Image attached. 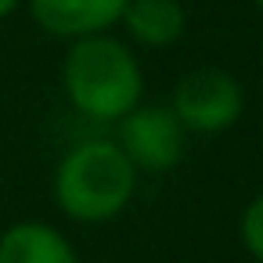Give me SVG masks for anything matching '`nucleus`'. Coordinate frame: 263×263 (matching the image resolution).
Segmentation results:
<instances>
[{
    "mask_svg": "<svg viewBox=\"0 0 263 263\" xmlns=\"http://www.w3.org/2000/svg\"><path fill=\"white\" fill-rule=\"evenodd\" d=\"M116 144L137 173H166L184 155V126L170 105H134L116 119Z\"/></svg>",
    "mask_w": 263,
    "mask_h": 263,
    "instance_id": "obj_4",
    "label": "nucleus"
},
{
    "mask_svg": "<svg viewBox=\"0 0 263 263\" xmlns=\"http://www.w3.org/2000/svg\"><path fill=\"white\" fill-rule=\"evenodd\" d=\"M170 108L180 119L184 134H223L241 119L245 90L231 72L202 65L177 80Z\"/></svg>",
    "mask_w": 263,
    "mask_h": 263,
    "instance_id": "obj_3",
    "label": "nucleus"
},
{
    "mask_svg": "<svg viewBox=\"0 0 263 263\" xmlns=\"http://www.w3.org/2000/svg\"><path fill=\"white\" fill-rule=\"evenodd\" d=\"M0 263H80V256L58 227L22 220L0 234Z\"/></svg>",
    "mask_w": 263,
    "mask_h": 263,
    "instance_id": "obj_6",
    "label": "nucleus"
},
{
    "mask_svg": "<svg viewBox=\"0 0 263 263\" xmlns=\"http://www.w3.org/2000/svg\"><path fill=\"white\" fill-rule=\"evenodd\" d=\"M18 4H22V0H0V18H8V15H11Z\"/></svg>",
    "mask_w": 263,
    "mask_h": 263,
    "instance_id": "obj_9",
    "label": "nucleus"
},
{
    "mask_svg": "<svg viewBox=\"0 0 263 263\" xmlns=\"http://www.w3.org/2000/svg\"><path fill=\"white\" fill-rule=\"evenodd\" d=\"M62 87L80 116L94 123H116L134 105H141L144 76L123 40L94 33L72 40L62 65Z\"/></svg>",
    "mask_w": 263,
    "mask_h": 263,
    "instance_id": "obj_1",
    "label": "nucleus"
},
{
    "mask_svg": "<svg viewBox=\"0 0 263 263\" xmlns=\"http://www.w3.org/2000/svg\"><path fill=\"white\" fill-rule=\"evenodd\" d=\"M134 44L144 47H170L184 33V4L180 0H126L123 18Z\"/></svg>",
    "mask_w": 263,
    "mask_h": 263,
    "instance_id": "obj_7",
    "label": "nucleus"
},
{
    "mask_svg": "<svg viewBox=\"0 0 263 263\" xmlns=\"http://www.w3.org/2000/svg\"><path fill=\"white\" fill-rule=\"evenodd\" d=\"M256 8H259V11H263V0H256Z\"/></svg>",
    "mask_w": 263,
    "mask_h": 263,
    "instance_id": "obj_10",
    "label": "nucleus"
},
{
    "mask_svg": "<svg viewBox=\"0 0 263 263\" xmlns=\"http://www.w3.org/2000/svg\"><path fill=\"white\" fill-rule=\"evenodd\" d=\"M238 234H241V245L245 252L263 263V195H256L245 209H241V220H238Z\"/></svg>",
    "mask_w": 263,
    "mask_h": 263,
    "instance_id": "obj_8",
    "label": "nucleus"
},
{
    "mask_svg": "<svg viewBox=\"0 0 263 263\" xmlns=\"http://www.w3.org/2000/svg\"><path fill=\"white\" fill-rule=\"evenodd\" d=\"M126 0H29L36 26L62 40L108 33L123 18Z\"/></svg>",
    "mask_w": 263,
    "mask_h": 263,
    "instance_id": "obj_5",
    "label": "nucleus"
},
{
    "mask_svg": "<svg viewBox=\"0 0 263 263\" xmlns=\"http://www.w3.org/2000/svg\"><path fill=\"white\" fill-rule=\"evenodd\" d=\"M137 191V170L116 141H83L54 170V202L69 220L105 223L119 216Z\"/></svg>",
    "mask_w": 263,
    "mask_h": 263,
    "instance_id": "obj_2",
    "label": "nucleus"
}]
</instances>
